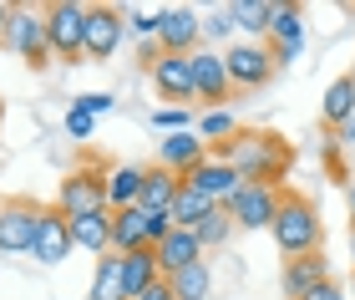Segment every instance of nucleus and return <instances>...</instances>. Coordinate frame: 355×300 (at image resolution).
<instances>
[{"label":"nucleus","instance_id":"1","mask_svg":"<svg viewBox=\"0 0 355 300\" xmlns=\"http://www.w3.org/2000/svg\"><path fill=\"white\" fill-rule=\"evenodd\" d=\"M208 153L223 158L244 183H274V188H279V178L289 173V163H295V148H289L279 133H259V128H239L229 143H218Z\"/></svg>","mask_w":355,"mask_h":300},{"label":"nucleus","instance_id":"2","mask_svg":"<svg viewBox=\"0 0 355 300\" xmlns=\"http://www.w3.org/2000/svg\"><path fill=\"white\" fill-rule=\"evenodd\" d=\"M274 244H279L284 260H300V255H320V244H325V219H320L315 199L304 194H284L279 203V219H274Z\"/></svg>","mask_w":355,"mask_h":300},{"label":"nucleus","instance_id":"3","mask_svg":"<svg viewBox=\"0 0 355 300\" xmlns=\"http://www.w3.org/2000/svg\"><path fill=\"white\" fill-rule=\"evenodd\" d=\"M56 209L67 214V219H82V214L107 209V168H102V163L71 168L67 178L56 183Z\"/></svg>","mask_w":355,"mask_h":300},{"label":"nucleus","instance_id":"4","mask_svg":"<svg viewBox=\"0 0 355 300\" xmlns=\"http://www.w3.org/2000/svg\"><path fill=\"white\" fill-rule=\"evenodd\" d=\"M46 41H51V56L56 61H82L87 56V6L76 0H56L46 6Z\"/></svg>","mask_w":355,"mask_h":300},{"label":"nucleus","instance_id":"5","mask_svg":"<svg viewBox=\"0 0 355 300\" xmlns=\"http://www.w3.org/2000/svg\"><path fill=\"white\" fill-rule=\"evenodd\" d=\"M0 46L6 51H15L26 61V67H46L51 61V41H46V15L41 10H26V6H10V21L6 31H0Z\"/></svg>","mask_w":355,"mask_h":300},{"label":"nucleus","instance_id":"6","mask_svg":"<svg viewBox=\"0 0 355 300\" xmlns=\"http://www.w3.org/2000/svg\"><path fill=\"white\" fill-rule=\"evenodd\" d=\"M279 203H284V188H274V183H244L223 209H229L234 229H274Z\"/></svg>","mask_w":355,"mask_h":300},{"label":"nucleus","instance_id":"7","mask_svg":"<svg viewBox=\"0 0 355 300\" xmlns=\"http://www.w3.org/2000/svg\"><path fill=\"white\" fill-rule=\"evenodd\" d=\"M41 209L46 203H36V199H6L0 203V255H31Z\"/></svg>","mask_w":355,"mask_h":300},{"label":"nucleus","instance_id":"8","mask_svg":"<svg viewBox=\"0 0 355 300\" xmlns=\"http://www.w3.org/2000/svg\"><path fill=\"white\" fill-rule=\"evenodd\" d=\"M223 67H229L234 92H259L269 76L279 72V61H274V51L264 41H244V46H234V51H223Z\"/></svg>","mask_w":355,"mask_h":300},{"label":"nucleus","instance_id":"9","mask_svg":"<svg viewBox=\"0 0 355 300\" xmlns=\"http://www.w3.org/2000/svg\"><path fill=\"white\" fill-rule=\"evenodd\" d=\"M198 41H203V15L188 10V6H168L163 26H157V51L163 56H193Z\"/></svg>","mask_w":355,"mask_h":300},{"label":"nucleus","instance_id":"10","mask_svg":"<svg viewBox=\"0 0 355 300\" xmlns=\"http://www.w3.org/2000/svg\"><path fill=\"white\" fill-rule=\"evenodd\" d=\"M71 219L56 209V203H46L41 209V224H36V244H31V255H36L41 265H67L71 255Z\"/></svg>","mask_w":355,"mask_h":300},{"label":"nucleus","instance_id":"11","mask_svg":"<svg viewBox=\"0 0 355 300\" xmlns=\"http://www.w3.org/2000/svg\"><path fill=\"white\" fill-rule=\"evenodd\" d=\"M183 188H193V194H203L208 203H218V209H223V203H229V199L239 194V188H244V178H239V173H234L229 163H223V158L208 153V163L193 168L188 178H183Z\"/></svg>","mask_w":355,"mask_h":300},{"label":"nucleus","instance_id":"12","mask_svg":"<svg viewBox=\"0 0 355 300\" xmlns=\"http://www.w3.org/2000/svg\"><path fill=\"white\" fill-rule=\"evenodd\" d=\"M122 31H127V15L117 6H87V56L107 61L122 46Z\"/></svg>","mask_w":355,"mask_h":300},{"label":"nucleus","instance_id":"13","mask_svg":"<svg viewBox=\"0 0 355 300\" xmlns=\"http://www.w3.org/2000/svg\"><path fill=\"white\" fill-rule=\"evenodd\" d=\"M193 92L203 102L223 107L234 97V82H229V67H223V51H193Z\"/></svg>","mask_w":355,"mask_h":300},{"label":"nucleus","instance_id":"14","mask_svg":"<svg viewBox=\"0 0 355 300\" xmlns=\"http://www.w3.org/2000/svg\"><path fill=\"white\" fill-rule=\"evenodd\" d=\"M148 72H153V87L163 92L173 107H183V102L198 97V92H193V56H157Z\"/></svg>","mask_w":355,"mask_h":300},{"label":"nucleus","instance_id":"15","mask_svg":"<svg viewBox=\"0 0 355 300\" xmlns=\"http://www.w3.org/2000/svg\"><path fill=\"white\" fill-rule=\"evenodd\" d=\"M157 163H163L168 173H178V178H188L198 163H208V143L193 128L188 133H168L163 143H157Z\"/></svg>","mask_w":355,"mask_h":300},{"label":"nucleus","instance_id":"16","mask_svg":"<svg viewBox=\"0 0 355 300\" xmlns=\"http://www.w3.org/2000/svg\"><path fill=\"white\" fill-rule=\"evenodd\" d=\"M269 51H274V61L279 67H289V61L300 56V46H304V10L300 6H279L274 10V26H269Z\"/></svg>","mask_w":355,"mask_h":300},{"label":"nucleus","instance_id":"17","mask_svg":"<svg viewBox=\"0 0 355 300\" xmlns=\"http://www.w3.org/2000/svg\"><path fill=\"white\" fill-rule=\"evenodd\" d=\"M330 280V260H325V249L320 255H300V260H284V275H279V285L289 300H304L310 290H320Z\"/></svg>","mask_w":355,"mask_h":300},{"label":"nucleus","instance_id":"18","mask_svg":"<svg viewBox=\"0 0 355 300\" xmlns=\"http://www.w3.org/2000/svg\"><path fill=\"white\" fill-rule=\"evenodd\" d=\"M142 183H148V168L142 163H112L107 168V209L112 214L137 209L142 203Z\"/></svg>","mask_w":355,"mask_h":300},{"label":"nucleus","instance_id":"19","mask_svg":"<svg viewBox=\"0 0 355 300\" xmlns=\"http://www.w3.org/2000/svg\"><path fill=\"white\" fill-rule=\"evenodd\" d=\"M178 194H183V178L168 173L163 163H153V168H148V183H142V203H137V209H142V214H173Z\"/></svg>","mask_w":355,"mask_h":300},{"label":"nucleus","instance_id":"20","mask_svg":"<svg viewBox=\"0 0 355 300\" xmlns=\"http://www.w3.org/2000/svg\"><path fill=\"white\" fill-rule=\"evenodd\" d=\"M71 244L87 249V255H112V209L71 219Z\"/></svg>","mask_w":355,"mask_h":300},{"label":"nucleus","instance_id":"21","mask_svg":"<svg viewBox=\"0 0 355 300\" xmlns=\"http://www.w3.org/2000/svg\"><path fill=\"white\" fill-rule=\"evenodd\" d=\"M163 280V265H157V249H132V255H122V290L127 300H137L148 285Z\"/></svg>","mask_w":355,"mask_h":300},{"label":"nucleus","instance_id":"22","mask_svg":"<svg viewBox=\"0 0 355 300\" xmlns=\"http://www.w3.org/2000/svg\"><path fill=\"white\" fill-rule=\"evenodd\" d=\"M203 260V244H198V234L193 229H173L163 244H157V265H163V275H178V270H188V265H198Z\"/></svg>","mask_w":355,"mask_h":300},{"label":"nucleus","instance_id":"23","mask_svg":"<svg viewBox=\"0 0 355 300\" xmlns=\"http://www.w3.org/2000/svg\"><path fill=\"white\" fill-rule=\"evenodd\" d=\"M132 249H148V214L122 209L112 214V255H132Z\"/></svg>","mask_w":355,"mask_h":300},{"label":"nucleus","instance_id":"24","mask_svg":"<svg viewBox=\"0 0 355 300\" xmlns=\"http://www.w3.org/2000/svg\"><path fill=\"white\" fill-rule=\"evenodd\" d=\"M320 112H325L330 128H345V122L355 117V72L335 76V82L325 87V102H320Z\"/></svg>","mask_w":355,"mask_h":300},{"label":"nucleus","instance_id":"25","mask_svg":"<svg viewBox=\"0 0 355 300\" xmlns=\"http://www.w3.org/2000/svg\"><path fill=\"white\" fill-rule=\"evenodd\" d=\"M229 10H234V26L239 31L269 41V26H274V10H279V6H274V0H234Z\"/></svg>","mask_w":355,"mask_h":300},{"label":"nucleus","instance_id":"26","mask_svg":"<svg viewBox=\"0 0 355 300\" xmlns=\"http://www.w3.org/2000/svg\"><path fill=\"white\" fill-rule=\"evenodd\" d=\"M168 285H173L178 300H208L214 295V270H208V260H198V265H188V270L168 275Z\"/></svg>","mask_w":355,"mask_h":300},{"label":"nucleus","instance_id":"27","mask_svg":"<svg viewBox=\"0 0 355 300\" xmlns=\"http://www.w3.org/2000/svg\"><path fill=\"white\" fill-rule=\"evenodd\" d=\"M92 300H127V290H122V255H102L96 280H92Z\"/></svg>","mask_w":355,"mask_h":300},{"label":"nucleus","instance_id":"28","mask_svg":"<svg viewBox=\"0 0 355 300\" xmlns=\"http://www.w3.org/2000/svg\"><path fill=\"white\" fill-rule=\"evenodd\" d=\"M193 133H198L208 148H218V143H229V138L239 133V122H234V112H223V107H203V117H198Z\"/></svg>","mask_w":355,"mask_h":300},{"label":"nucleus","instance_id":"29","mask_svg":"<svg viewBox=\"0 0 355 300\" xmlns=\"http://www.w3.org/2000/svg\"><path fill=\"white\" fill-rule=\"evenodd\" d=\"M218 203H208L203 194H193V188H183V194H178V203H173V224L178 229H198L208 214H214Z\"/></svg>","mask_w":355,"mask_h":300},{"label":"nucleus","instance_id":"30","mask_svg":"<svg viewBox=\"0 0 355 300\" xmlns=\"http://www.w3.org/2000/svg\"><path fill=\"white\" fill-rule=\"evenodd\" d=\"M193 234H198V244H203V249L229 244V240H234V219H229V209H214V214H208V219H203V224L193 229Z\"/></svg>","mask_w":355,"mask_h":300},{"label":"nucleus","instance_id":"31","mask_svg":"<svg viewBox=\"0 0 355 300\" xmlns=\"http://www.w3.org/2000/svg\"><path fill=\"white\" fill-rule=\"evenodd\" d=\"M153 128L157 133H188V107H163V112H153Z\"/></svg>","mask_w":355,"mask_h":300},{"label":"nucleus","instance_id":"32","mask_svg":"<svg viewBox=\"0 0 355 300\" xmlns=\"http://www.w3.org/2000/svg\"><path fill=\"white\" fill-rule=\"evenodd\" d=\"M127 26H132L137 36H153V41H157V26H163V10H132V15H127Z\"/></svg>","mask_w":355,"mask_h":300},{"label":"nucleus","instance_id":"33","mask_svg":"<svg viewBox=\"0 0 355 300\" xmlns=\"http://www.w3.org/2000/svg\"><path fill=\"white\" fill-rule=\"evenodd\" d=\"M229 31H239V26H234V10H229V6H223V10H214V15L203 21V36H208V41L229 36Z\"/></svg>","mask_w":355,"mask_h":300},{"label":"nucleus","instance_id":"34","mask_svg":"<svg viewBox=\"0 0 355 300\" xmlns=\"http://www.w3.org/2000/svg\"><path fill=\"white\" fill-rule=\"evenodd\" d=\"M92 128H96V117H92V112H82V107H71V112H67V133L76 138V143H87Z\"/></svg>","mask_w":355,"mask_h":300},{"label":"nucleus","instance_id":"35","mask_svg":"<svg viewBox=\"0 0 355 300\" xmlns=\"http://www.w3.org/2000/svg\"><path fill=\"white\" fill-rule=\"evenodd\" d=\"M76 107H82V112H92V117H102V112H112L117 102H112L107 92H87V97H76Z\"/></svg>","mask_w":355,"mask_h":300},{"label":"nucleus","instance_id":"36","mask_svg":"<svg viewBox=\"0 0 355 300\" xmlns=\"http://www.w3.org/2000/svg\"><path fill=\"white\" fill-rule=\"evenodd\" d=\"M137 300H178V295H173V285H168V275H163V280H157V285H148V290H142Z\"/></svg>","mask_w":355,"mask_h":300},{"label":"nucleus","instance_id":"37","mask_svg":"<svg viewBox=\"0 0 355 300\" xmlns=\"http://www.w3.org/2000/svg\"><path fill=\"white\" fill-rule=\"evenodd\" d=\"M304 300H345V290H340V285H335V280H325V285H320V290H310V295H304Z\"/></svg>","mask_w":355,"mask_h":300},{"label":"nucleus","instance_id":"38","mask_svg":"<svg viewBox=\"0 0 355 300\" xmlns=\"http://www.w3.org/2000/svg\"><path fill=\"white\" fill-rule=\"evenodd\" d=\"M340 138H345V143H355V117H350L345 128H340Z\"/></svg>","mask_w":355,"mask_h":300},{"label":"nucleus","instance_id":"39","mask_svg":"<svg viewBox=\"0 0 355 300\" xmlns=\"http://www.w3.org/2000/svg\"><path fill=\"white\" fill-rule=\"evenodd\" d=\"M345 199H350V219H355V183H350V188H345Z\"/></svg>","mask_w":355,"mask_h":300},{"label":"nucleus","instance_id":"40","mask_svg":"<svg viewBox=\"0 0 355 300\" xmlns=\"http://www.w3.org/2000/svg\"><path fill=\"white\" fill-rule=\"evenodd\" d=\"M6 21H10V6H0V31H6Z\"/></svg>","mask_w":355,"mask_h":300},{"label":"nucleus","instance_id":"41","mask_svg":"<svg viewBox=\"0 0 355 300\" xmlns=\"http://www.w3.org/2000/svg\"><path fill=\"white\" fill-rule=\"evenodd\" d=\"M350 265H355V229H350Z\"/></svg>","mask_w":355,"mask_h":300}]
</instances>
